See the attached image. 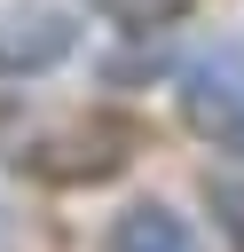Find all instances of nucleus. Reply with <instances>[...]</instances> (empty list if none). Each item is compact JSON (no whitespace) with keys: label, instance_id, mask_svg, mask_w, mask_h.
<instances>
[{"label":"nucleus","instance_id":"obj_1","mask_svg":"<svg viewBox=\"0 0 244 252\" xmlns=\"http://www.w3.org/2000/svg\"><path fill=\"white\" fill-rule=\"evenodd\" d=\"M134 150H142V126H134V118L87 110V118H63V126L31 134V142L16 150V165H24L31 181H47V189H102V181H118V173L134 165Z\"/></svg>","mask_w":244,"mask_h":252},{"label":"nucleus","instance_id":"obj_2","mask_svg":"<svg viewBox=\"0 0 244 252\" xmlns=\"http://www.w3.org/2000/svg\"><path fill=\"white\" fill-rule=\"evenodd\" d=\"M181 118L197 142L244 158V39H213L181 63Z\"/></svg>","mask_w":244,"mask_h":252},{"label":"nucleus","instance_id":"obj_3","mask_svg":"<svg viewBox=\"0 0 244 252\" xmlns=\"http://www.w3.org/2000/svg\"><path fill=\"white\" fill-rule=\"evenodd\" d=\"M79 47V24L63 8H0V79H39Z\"/></svg>","mask_w":244,"mask_h":252},{"label":"nucleus","instance_id":"obj_4","mask_svg":"<svg viewBox=\"0 0 244 252\" xmlns=\"http://www.w3.org/2000/svg\"><path fill=\"white\" fill-rule=\"evenodd\" d=\"M102 252H197V228H189L173 205H157V197H134V205L110 220Z\"/></svg>","mask_w":244,"mask_h":252},{"label":"nucleus","instance_id":"obj_5","mask_svg":"<svg viewBox=\"0 0 244 252\" xmlns=\"http://www.w3.org/2000/svg\"><path fill=\"white\" fill-rule=\"evenodd\" d=\"M189 8H197V0H94V16H102V24H118V32H134V39L173 32Z\"/></svg>","mask_w":244,"mask_h":252},{"label":"nucleus","instance_id":"obj_6","mask_svg":"<svg viewBox=\"0 0 244 252\" xmlns=\"http://www.w3.org/2000/svg\"><path fill=\"white\" fill-rule=\"evenodd\" d=\"M0 252H24V220H16L8 205H0Z\"/></svg>","mask_w":244,"mask_h":252},{"label":"nucleus","instance_id":"obj_7","mask_svg":"<svg viewBox=\"0 0 244 252\" xmlns=\"http://www.w3.org/2000/svg\"><path fill=\"white\" fill-rule=\"evenodd\" d=\"M8 126H16V102H8V94H0V134H8Z\"/></svg>","mask_w":244,"mask_h":252}]
</instances>
